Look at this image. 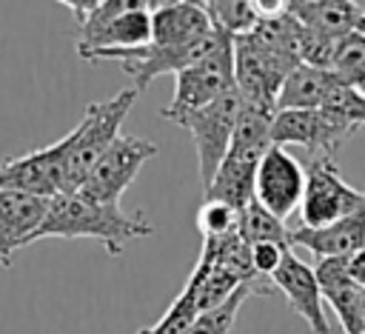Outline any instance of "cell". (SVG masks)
<instances>
[{
    "instance_id": "obj_13",
    "label": "cell",
    "mask_w": 365,
    "mask_h": 334,
    "mask_svg": "<svg viewBox=\"0 0 365 334\" xmlns=\"http://www.w3.org/2000/svg\"><path fill=\"white\" fill-rule=\"evenodd\" d=\"M271 283H274V288H279L285 294L291 308L311 325L314 334H331L328 317H325V300H322V291H319V280H317V274L308 263H302L294 251H288L282 265L271 277Z\"/></svg>"
},
{
    "instance_id": "obj_14",
    "label": "cell",
    "mask_w": 365,
    "mask_h": 334,
    "mask_svg": "<svg viewBox=\"0 0 365 334\" xmlns=\"http://www.w3.org/2000/svg\"><path fill=\"white\" fill-rule=\"evenodd\" d=\"M214 31L202 3L174 0L157 3L151 11V46L157 49H191Z\"/></svg>"
},
{
    "instance_id": "obj_21",
    "label": "cell",
    "mask_w": 365,
    "mask_h": 334,
    "mask_svg": "<svg viewBox=\"0 0 365 334\" xmlns=\"http://www.w3.org/2000/svg\"><path fill=\"white\" fill-rule=\"evenodd\" d=\"M240 237L248 246L277 243V246L291 248V228H285V223L279 217L268 214L257 200L248 208H242V214H240Z\"/></svg>"
},
{
    "instance_id": "obj_8",
    "label": "cell",
    "mask_w": 365,
    "mask_h": 334,
    "mask_svg": "<svg viewBox=\"0 0 365 334\" xmlns=\"http://www.w3.org/2000/svg\"><path fill=\"white\" fill-rule=\"evenodd\" d=\"M308 183L299 206V217L305 228H325L348 214H354L365 203V191L348 186L334 163V157H308Z\"/></svg>"
},
{
    "instance_id": "obj_12",
    "label": "cell",
    "mask_w": 365,
    "mask_h": 334,
    "mask_svg": "<svg viewBox=\"0 0 365 334\" xmlns=\"http://www.w3.org/2000/svg\"><path fill=\"white\" fill-rule=\"evenodd\" d=\"M48 211L46 197H34L14 188H0V265L11 268L17 248L34 243Z\"/></svg>"
},
{
    "instance_id": "obj_22",
    "label": "cell",
    "mask_w": 365,
    "mask_h": 334,
    "mask_svg": "<svg viewBox=\"0 0 365 334\" xmlns=\"http://www.w3.org/2000/svg\"><path fill=\"white\" fill-rule=\"evenodd\" d=\"M331 71L342 83H348L365 94V31L354 29L351 34L339 37L334 60H331Z\"/></svg>"
},
{
    "instance_id": "obj_11",
    "label": "cell",
    "mask_w": 365,
    "mask_h": 334,
    "mask_svg": "<svg viewBox=\"0 0 365 334\" xmlns=\"http://www.w3.org/2000/svg\"><path fill=\"white\" fill-rule=\"evenodd\" d=\"M0 188L26 191L46 200H51L54 194H63V143L57 140L46 148H34L20 157L3 160Z\"/></svg>"
},
{
    "instance_id": "obj_24",
    "label": "cell",
    "mask_w": 365,
    "mask_h": 334,
    "mask_svg": "<svg viewBox=\"0 0 365 334\" xmlns=\"http://www.w3.org/2000/svg\"><path fill=\"white\" fill-rule=\"evenodd\" d=\"M322 108L336 114V117H342L345 123H351L356 128L365 126V94L356 91L354 86L342 83V80H336V86L331 88V94H328Z\"/></svg>"
},
{
    "instance_id": "obj_16",
    "label": "cell",
    "mask_w": 365,
    "mask_h": 334,
    "mask_svg": "<svg viewBox=\"0 0 365 334\" xmlns=\"http://www.w3.org/2000/svg\"><path fill=\"white\" fill-rule=\"evenodd\" d=\"M291 246L308 248L319 260L351 257L354 251H359L365 246V203L354 214H348L325 228H305V226L291 228Z\"/></svg>"
},
{
    "instance_id": "obj_4",
    "label": "cell",
    "mask_w": 365,
    "mask_h": 334,
    "mask_svg": "<svg viewBox=\"0 0 365 334\" xmlns=\"http://www.w3.org/2000/svg\"><path fill=\"white\" fill-rule=\"evenodd\" d=\"M137 88H123L108 100L88 103L83 111V120L60 137L63 143V194L80 191L86 177L91 174L94 163L103 157V151L120 137V126L125 114L131 111L137 100Z\"/></svg>"
},
{
    "instance_id": "obj_3",
    "label": "cell",
    "mask_w": 365,
    "mask_h": 334,
    "mask_svg": "<svg viewBox=\"0 0 365 334\" xmlns=\"http://www.w3.org/2000/svg\"><path fill=\"white\" fill-rule=\"evenodd\" d=\"M274 114L277 111L242 103V111H240V120L234 128V140H231L228 154L220 163L211 186L205 188V200H222V203L234 206L237 211H242L254 203L257 171H259L265 151L271 148Z\"/></svg>"
},
{
    "instance_id": "obj_7",
    "label": "cell",
    "mask_w": 365,
    "mask_h": 334,
    "mask_svg": "<svg viewBox=\"0 0 365 334\" xmlns=\"http://www.w3.org/2000/svg\"><path fill=\"white\" fill-rule=\"evenodd\" d=\"M151 157H157V146L151 140L137 137V134H120L103 151V157L94 163L91 174L86 177V183L80 186L77 194H83V197H88L100 206L120 208L123 191L134 183L137 171Z\"/></svg>"
},
{
    "instance_id": "obj_15",
    "label": "cell",
    "mask_w": 365,
    "mask_h": 334,
    "mask_svg": "<svg viewBox=\"0 0 365 334\" xmlns=\"http://www.w3.org/2000/svg\"><path fill=\"white\" fill-rule=\"evenodd\" d=\"M314 274L319 280L322 300L336 314L342 334H365L362 314H365V291L348 277L345 257H328L314 265Z\"/></svg>"
},
{
    "instance_id": "obj_20",
    "label": "cell",
    "mask_w": 365,
    "mask_h": 334,
    "mask_svg": "<svg viewBox=\"0 0 365 334\" xmlns=\"http://www.w3.org/2000/svg\"><path fill=\"white\" fill-rule=\"evenodd\" d=\"M271 291H274V283L265 280V277H259V280H254V283H245V285L237 288L222 305L197 314L194 325H191L185 334H228L231 325H234V320H237L240 305H242L248 297H268Z\"/></svg>"
},
{
    "instance_id": "obj_19",
    "label": "cell",
    "mask_w": 365,
    "mask_h": 334,
    "mask_svg": "<svg viewBox=\"0 0 365 334\" xmlns=\"http://www.w3.org/2000/svg\"><path fill=\"white\" fill-rule=\"evenodd\" d=\"M211 26L228 37H245L251 34L262 14H271V11H279L282 3H257V0H205L202 3Z\"/></svg>"
},
{
    "instance_id": "obj_17",
    "label": "cell",
    "mask_w": 365,
    "mask_h": 334,
    "mask_svg": "<svg viewBox=\"0 0 365 334\" xmlns=\"http://www.w3.org/2000/svg\"><path fill=\"white\" fill-rule=\"evenodd\" d=\"M282 9L299 26H305L317 34H325L331 40H339L359 26L365 6L348 3V0H285Z\"/></svg>"
},
{
    "instance_id": "obj_23",
    "label": "cell",
    "mask_w": 365,
    "mask_h": 334,
    "mask_svg": "<svg viewBox=\"0 0 365 334\" xmlns=\"http://www.w3.org/2000/svg\"><path fill=\"white\" fill-rule=\"evenodd\" d=\"M240 214L242 211L222 200H205L197 211V228L202 240H225L240 231Z\"/></svg>"
},
{
    "instance_id": "obj_10",
    "label": "cell",
    "mask_w": 365,
    "mask_h": 334,
    "mask_svg": "<svg viewBox=\"0 0 365 334\" xmlns=\"http://www.w3.org/2000/svg\"><path fill=\"white\" fill-rule=\"evenodd\" d=\"M305 166L288 154L282 146H274L265 151L259 171H257V183H254V200L274 217H279L285 223V217H291L305 197Z\"/></svg>"
},
{
    "instance_id": "obj_27",
    "label": "cell",
    "mask_w": 365,
    "mask_h": 334,
    "mask_svg": "<svg viewBox=\"0 0 365 334\" xmlns=\"http://www.w3.org/2000/svg\"><path fill=\"white\" fill-rule=\"evenodd\" d=\"M359 31H365V9H362V17H359V26H356Z\"/></svg>"
},
{
    "instance_id": "obj_25",
    "label": "cell",
    "mask_w": 365,
    "mask_h": 334,
    "mask_svg": "<svg viewBox=\"0 0 365 334\" xmlns=\"http://www.w3.org/2000/svg\"><path fill=\"white\" fill-rule=\"evenodd\" d=\"M288 251H291V248L277 246V243H257V246H251V263H254V271H257L259 277L271 280V277L277 274V268L282 265V260H285Z\"/></svg>"
},
{
    "instance_id": "obj_9",
    "label": "cell",
    "mask_w": 365,
    "mask_h": 334,
    "mask_svg": "<svg viewBox=\"0 0 365 334\" xmlns=\"http://www.w3.org/2000/svg\"><path fill=\"white\" fill-rule=\"evenodd\" d=\"M356 126L345 123L342 117L325 108H302V111H277L271 123V143L274 146H302L311 157H334L351 137Z\"/></svg>"
},
{
    "instance_id": "obj_1",
    "label": "cell",
    "mask_w": 365,
    "mask_h": 334,
    "mask_svg": "<svg viewBox=\"0 0 365 334\" xmlns=\"http://www.w3.org/2000/svg\"><path fill=\"white\" fill-rule=\"evenodd\" d=\"M148 234H154V226L140 211L125 214L123 208L100 206V203L71 191V194H54L48 200L46 220H43L40 231L34 234V240L91 237V240H100L111 257H117L131 240L148 237Z\"/></svg>"
},
{
    "instance_id": "obj_6",
    "label": "cell",
    "mask_w": 365,
    "mask_h": 334,
    "mask_svg": "<svg viewBox=\"0 0 365 334\" xmlns=\"http://www.w3.org/2000/svg\"><path fill=\"white\" fill-rule=\"evenodd\" d=\"M240 111H242V97H240L237 88H231V91L220 94L217 100H211L208 106H202L200 111L180 120V126L191 131V140H194V148H197L202 191L211 186L220 163L228 154Z\"/></svg>"
},
{
    "instance_id": "obj_18",
    "label": "cell",
    "mask_w": 365,
    "mask_h": 334,
    "mask_svg": "<svg viewBox=\"0 0 365 334\" xmlns=\"http://www.w3.org/2000/svg\"><path fill=\"white\" fill-rule=\"evenodd\" d=\"M336 74L331 69H317V66H297L277 97V111H302V108H322L331 88L336 86Z\"/></svg>"
},
{
    "instance_id": "obj_26",
    "label": "cell",
    "mask_w": 365,
    "mask_h": 334,
    "mask_svg": "<svg viewBox=\"0 0 365 334\" xmlns=\"http://www.w3.org/2000/svg\"><path fill=\"white\" fill-rule=\"evenodd\" d=\"M345 268H348V277L365 291V246L354 251L351 257H345Z\"/></svg>"
},
{
    "instance_id": "obj_28",
    "label": "cell",
    "mask_w": 365,
    "mask_h": 334,
    "mask_svg": "<svg viewBox=\"0 0 365 334\" xmlns=\"http://www.w3.org/2000/svg\"><path fill=\"white\" fill-rule=\"evenodd\" d=\"M362 325H365V314H362Z\"/></svg>"
},
{
    "instance_id": "obj_5",
    "label": "cell",
    "mask_w": 365,
    "mask_h": 334,
    "mask_svg": "<svg viewBox=\"0 0 365 334\" xmlns=\"http://www.w3.org/2000/svg\"><path fill=\"white\" fill-rule=\"evenodd\" d=\"M237 88L234 83V37L217 31L214 49L194 66L174 74V97L160 111L165 120H174L180 126L182 117L200 111L220 94Z\"/></svg>"
},
{
    "instance_id": "obj_2",
    "label": "cell",
    "mask_w": 365,
    "mask_h": 334,
    "mask_svg": "<svg viewBox=\"0 0 365 334\" xmlns=\"http://www.w3.org/2000/svg\"><path fill=\"white\" fill-rule=\"evenodd\" d=\"M77 17V54L88 60L94 51L140 49L151 43L148 0H66Z\"/></svg>"
}]
</instances>
